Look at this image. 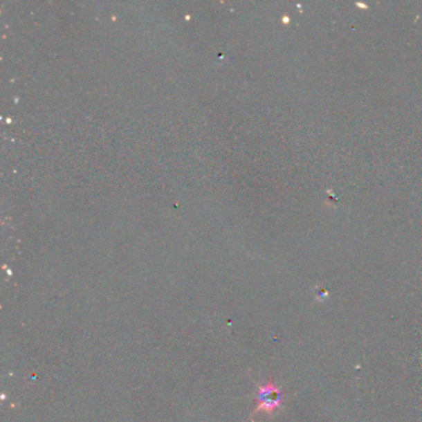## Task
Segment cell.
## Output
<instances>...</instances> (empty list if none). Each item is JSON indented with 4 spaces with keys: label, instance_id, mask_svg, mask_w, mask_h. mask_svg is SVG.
Masks as SVG:
<instances>
[{
    "label": "cell",
    "instance_id": "cell-1",
    "mask_svg": "<svg viewBox=\"0 0 422 422\" xmlns=\"http://www.w3.org/2000/svg\"><path fill=\"white\" fill-rule=\"evenodd\" d=\"M282 406V389L273 381H266L259 384L257 390V407L253 411L250 420L254 417L271 416L276 411L280 410Z\"/></svg>",
    "mask_w": 422,
    "mask_h": 422
}]
</instances>
